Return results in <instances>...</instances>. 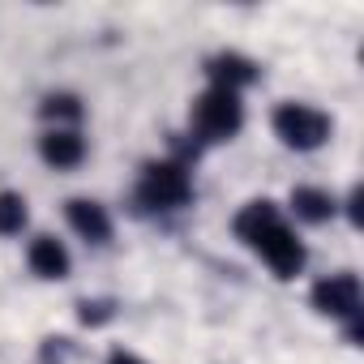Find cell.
Returning <instances> with one entry per match:
<instances>
[{"mask_svg":"<svg viewBox=\"0 0 364 364\" xmlns=\"http://www.w3.org/2000/svg\"><path fill=\"white\" fill-rule=\"evenodd\" d=\"M236 236L249 240L262 262L279 274V279H296L304 270V245L296 240V232L279 219L274 202H249L240 215H236Z\"/></svg>","mask_w":364,"mask_h":364,"instance_id":"6da1fadb","label":"cell"},{"mask_svg":"<svg viewBox=\"0 0 364 364\" xmlns=\"http://www.w3.org/2000/svg\"><path fill=\"white\" fill-rule=\"evenodd\" d=\"M240 124H245V107H240V95H232V90L210 86L193 103V129L206 141H228V137L240 133Z\"/></svg>","mask_w":364,"mask_h":364,"instance_id":"7a4b0ae2","label":"cell"},{"mask_svg":"<svg viewBox=\"0 0 364 364\" xmlns=\"http://www.w3.org/2000/svg\"><path fill=\"white\" fill-rule=\"evenodd\" d=\"M137 193L154 210H176V206H185L193 198V180H189V171L180 163H150Z\"/></svg>","mask_w":364,"mask_h":364,"instance_id":"3957f363","label":"cell"},{"mask_svg":"<svg viewBox=\"0 0 364 364\" xmlns=\"http://www.w3.org/2000/svg\"><path fill=\"white\" fill-rule=\"evenodd\" d=\"M274 133L296 150H313L330 137V116L309 103H283L274 107Z\"/></svg>","mask_w":364,"mask_h":364,"instance_id":"277c9868","label":"cell"},{"mask_svg":"<svg viewBox=\"0 0 364 364\" xmlns=\"http://www.w3.org/2000/svg\"><path fill=\"white\" fill-rule=\"evenodd\" d=\"M313 304L330 317H360V279L355 274H330L313 287Z\"/></svg>","mask_w":364,"mask_h":364,"instance_id":"5b68a950","label":"cell"},{"mask_svg":"<svg viewBox=\"0 0 364 364\" xmlns=\"http://www.w3.org/2000/svg\"><path fill=\"white\" fill-rule=\"evenodd\" d=\"M39 154L52 167H77L86 159V137L77 129H52V133L39 137Z\"/></svg>","mask_w":364,"mask_h":364,"instance_id":"8992f818","label":"cell"},{"mask_svg":"<svg viewBox=\"0 0 364 364\" xmlns=\"http://www.w3.org/2000/svg\"><path fill=\"white\" fill-rule=\"evenodd\" d=\"M69 223H73V232H77L82 240H90V245L112 240V219H107V210H103L99 202L73 198V202H69Z\"/></svg>","mask_w":364,"mask_h":364,"instance_id":"52a82bcc","label":"cell"},{"mask_svg":"<svg viewBox=\"0 0 364 364\" xmlns=\"http://www.w3.org/2000/svg\"><path fill=\"white\" fill-rule=\"evenodd\" d=\"M210 77H215L219 90H232V95H236L240 86H249V82L257 77V65L245 60V56H236V52H223V56L210 60Z\"/></svg>","mask_w":364,"mask_h":364,"instance_id":"ba28073f","label":"cell"},{"mask_svg":"<svg viewBox=\"0 0 364 364\" xmlns=\"http://www.w3.org/2000/svg\"><path fill=\"white\" fill-rule=\"evenodd\" d=\"M31 270L39 279H65L69 274V249L60 240H52V236H39L31 245Z\"/></svg>","mask_w":364,"mask_h":364,"instance_id":"9c48e42d","label":"cell"},{"mask_svg":"<svg viewBox=\"0 0 364 364\" xmlns=\"http://www.w3.org/2000/svg\"><path fill=\"white\" fill-rule=\"evenodd\" d=\"M291 206H296V215L309 219V223H326V219H334V210H338V202H334L326 189H296V193H291Z\"/></svg>","mask_w":364,"mask_h":364,"instance_id":"30bf717a","label":"cell"},{"mask_svg":"<svg viewBox=\"0 0 364 364\" xmlns=\"http://www.w3.org/2000/svg\"><path fill=\"white\" fill-rule=\"evenodd\" d=\"M31 210H26V198L22 193H0V236H18L26 228Z\"/></svg>","mask_w":364,"mask_h":364,"instance_id":"8fae6325","label":"cell"},{"mask_svg":"<svg viewBox=\"0 0 364 364\" xmlns=\"http://www.w3.org/2000/svg\"><path fill=\"white\" fill-rule=\"evenodd\" d=\"M43 116L48 120H77L82 116V103L73 95H48L43 99Z\"/></svg>","mask_w":364,"mask_h":364,"instance_id":"7c38bea8","label":"cell"},{"mask_svg":"<svg viewBox=\"0 0 364 364\" xmlns=\"http://www.w3.org/2000/svg\"><path fill=\"white\" fill-rule=\"evenodd\" d=\"M107 317H112V304H107V300H95V304L86 300V304H82V321H86V326H99V321H107Z\"/></svg>","mask_w":364,"mask_h":364,"instance_id":"4fadbf2b","label":"cell"},{"mask_svg":"<svg viewBox=\"0 0 364 364\" xmlns=\"http://www.w3.org/2000/svg\"><path fill=\"white\" fill-rule=\"evenodd\" d=\"M107 364H141V360H137V355H129V351H116Z\"/></svg>","mask_w":364,"mask_h":364,"instance_id":"5bb4252c","label":"cell"}]
</instances>
